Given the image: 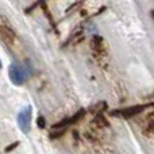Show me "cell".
I'll use <instances>...</instances> for the list:
<instances>
[{"instance_id": "cell-10", "label": "cell", "mask_w": 154, "mask_h": 154, "mask_svg": "<svg viewBox=\"0 0 154 154\" xmlns=\"http://www.w3.org/2000/svg\"><path fill=\"white\" fill-rule=\"evenodd\" d=\"M41 10H42V12H43V15H45V18L48 19V22H49V26L53 29V31L54 32H58V24H57V20L54 19V16H53V14L49 11V8H48V5L46 4H43L42 7H41Z\"/></svg>"}, {"instance_id": "cell-7", "label": "cell", "mask_w": 154, "mask_h": 154, "mask_svg": "<svg viewBox=\"0 0 154 154\" xmlns=\"http://www.w3.org/2000/svg\"><path fill=\"white\" fill-rule=\"evenodd\" d=\"M31 116H32V108L30 106L24 107V108L18 114L16 119H18V125H19V127H20L22 133H24V134H29L30 133Z\"/></svg>"}, {"instance_id": "cell-8", "label": "cell", "mask_w": 154, "mask_h": 154, "mask_svg": "<svg viewBox=\"0 0 154 154\" xmlns=\"http://www.w3.org/2000/svg\"><path fill=\"white\" fill-rule=\"evenodd\" d=\"M139 128H141V133L145 138L154 137V112H149L139 122Z\"/></svg>"}, {"instance_id": "cell-14", "label": "cell", "mask_w": 154, "mask_h": 154, "mask_svg": "<svg viewBox=\"0 0 154 154\" xmlns=\"http://www.w3.org/2000/svg\"><path fill=\"white\" fill-rule=\"evenodd\" d=\"M20 145V142L19 141H15V142H12V143H10L8 146H5L4 147V153H11V152H14V150L16 149V147Z\"/></svg>"}, {"instance_id": "cell-16", "label": "cell", "mask_w": 154, "mask_h": 154, "mask_svg": "<svg viewBox=\"0 0 154 154\" xmlns=\"http://www.w3.org/2000/svg\"><path fill=\"white\" fill-rule=\"evenodd\" d=\"M149 97H154V92L152 93V95H149Z\"/></svg>"}, {"instance_id": "cell-12", "label": "cell", "mask_w": 154, "mask_h": 154, "mask_svg": "<svg viewBox=\"0 0 154 154\" xmlns=\"http://www.w3.org/2000/svg\"><path fill=\"white\" fill-rule=\"evenodd\" d=\"M68 133V128H51L49 131V138L51 141H57V139H61L66 135Z\"/></svg>"}, {"instance_id": "cell-13", "label": "cell", "mask_w": 154, "mask_h": 154, "mask_svg": "<svg viewBox=\"0 0 154 154\" xmlns=\"http://www.w3.org/2000/svg\"><path fill=\"white\" fill-rule=\"evenodd\" d=\"M37 126L41 128V130H43V128H46V119L43 115H38L37 118Z\"/></svg>"}, {"instance_id": "cell-9", "label": "cell", "mask_w": 154, "mask_h": 154, "mask_svg": "<svg viewBox=\"0 0 154 154\" xmlns=\"http://www.w3.org/2000/svg\"><path fill=\"white\" fill-rule=\"evenodd\" d=\"M91 126H93L95 128H108L109 126V120L107 118V115L104 112H99V114L93 115L92 120H91Z\"/></svg>"}, {"instance_id": "cell-2", "label": "cell", "mask_w": 154, "mask_h": 154, "mask_svg": "<svg viewBox=\"0 0 154 154\" xmlns=\"http://www.w3.org/2000/svg\"><path fill=\"white\" fill-rule=\"evenodd\" d=\"M154 107V101L150 103H143V104H134V106H128V107H122V108H115L111 109L108 112L109 116L114 118H119V119H133L135 116H139L141 114H143L146 109L153 108Z\"/></svg>"}, {"instance_id": "cell-6", "label": "cell", "mask_w": 154, "mask_h": 154, "mask_svg": "<svg viewBox=\"0 0 154 154\" xmlns=\"http://www.w3.org/2000/svg\"><path fill=\"white\" fill-rule=\"evenodd\" d=\"M8 76L10 80L14 82L15 85H23L27 80V73L22 65L19 64H11L10 69H8Z\"/></svg>"}, {"instance_id": "cell-4", "label": "cell", "mask_w": 154, "mask_h": 154, "mask_svg": "<svg viewBox=\"0 0 154 154\" xmlns=\"http://www.w3.org/2000/svg\"><path fill=\"white\" fill-rule=\"evenodd\" d=\"M87 115H88L87 109L80 108L79 111H76L73 115H70V116H65V118H62L61 120L56 122L53 126H51V128H68V130H69L72 126H76L77 123H80L81 120H84Z\"/></svg>"}, {"instance_id": "cell-3", "label": "cell", "mask_w": 154, "mask_h": 154, "mask_svg": "<svg viewBox=\"0 0 154 154\" xmlns=\"http://www.w3.org/2000/svg\"><path fill=\"white\" fill-rule=\"evenodd\" d=\"M18 41V32L15 27L11 24V22L0 14V42L5 48H12Z\"/></svg>"}, {"instance_id": "cell-15", "label": "cell", "mask_w": 154, "mask_h": 154, "mask_svg": "<svg viewBox=\"0 0 154 154\" xmlns=\"http://www.w3.org/2000/svg\"><path fill=\"white\" fill-rule=\"evenodd\" d=\"M2 68H3V62H2V60H0V70H2Z\"/></svg>"}, {"instance_id": "cell-5", "label": "cell", "mask_w": 154, "mask_h": 154, "mask_svg": "<svg viewBox=\"0 0 154 154\" xmlns=\"http://www.w3.org/2000/svg\"><path fill=\"white\" fill-rule=\"evenodd\" d=\"M85 32H87V27H85V23L82 24H79V26L76 27L75 30H73V32L69 35V37L66 38V39L62 42L61 45V49H70V48H75L77 46L79 43H81L82 41H84L85 38Z\"/></svg>"}, {"instance_id": "cell-11", "label": "cell", "mask_w": 154, "mask_h": 154, "mask_svg": "<svg viewBox=\"0 0 154 154\" xmlns=\"http://www.w3.org/2000/svg\"><path fill=\"white\" fill-rule=\"evenodd\" d=\"M107 108H108V104H107V101H99V103H96L95 106H92L89 109H87V112H89V114L96 115L99 114V112H106Z\"/></svg>"}, {"instance_id": "cell-1", "label": "cell", "mask_w": 154, "mask_h": 154, "mask_svg": "<svg viewBox=\"0 0 154 154\" xmlns=\"http://www.w3.org/2000/svg\"><path fill=\"white\" fill-rule=\"evenodd\" d=\"M91 54L92 58L95 60V62L103 69H107L109 64V56H108V49H107L106 41L101 35L95 34L91 38Z\"/></svg>"}]
</instances>
